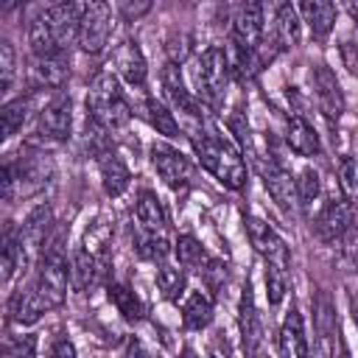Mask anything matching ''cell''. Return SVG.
<instances>
[{
	"label": "cell",
	"instance_id": "1",
	"mask_svg": "<svg viewBox=\"0 0 358 358\" xmlns=\"http://www.w3.org/2000/svg\"><path fill=\"white\" fill-rule=\"evenodd\" d=\"M67 280H70V271H67V263H64L62 252L45 255L42 263H39L34 285L25 294H17L14 302H11L14 319L20 324H34L45 310L59 308L67 299Z\"/></svg>",
	"mask_w": 358,
	"mask_h": 358
},
{
	"label": "cell",
	"instance_id": "2",
	"mask_svg": "<svg viewBox=\"0 0 358 358\" xmlns=\"http://www.w3.org/2000/svg\"><path fill=\"white\" fill-rule=\"evenodd\" d=\"M190 140H193V151H196L199 162L221 185H227L232 190H241L246 185V162L229 140L218 137L215 131H204V129H196L190 134Z\"/></svg>",
	"mask_w": 358,
	"mask_h": 358
},
{
	"label": "cell",
	"instance_id": "3",
	"mask_svg": "<svg viewBox=\"0 0 358 358\" xmlns=\"http://www.w3.org/2000/svg\"><path fill=\"white\" fill-rule=\"evenodd\" d=\"M87 115L101 129H117L129 120V103L120 95V84L112 73H98L90 84L87 95Z\"/></svg>",
	"mask_w": 358,
	"mask_h": 358
},
{
	"label": "cell",
	"instance_id": "4",
	"mask_svg": "<svg viewBox=\"0 0 358 358\" xmlns=\"http://www.w3.org/2000/svg\"><path fill=\"white\" fill-rule=\"evenodd\" d=\"M227 76H229V56H227V50L218 48V45H210V48L196 59V67H193V81H196L199 95H201L207 103L215 106V103L224 98Z\"/></svg>",
	"mask_w": 358,
	"mask_h": 358
},
{
	"label": "cell",
	"instance_id": "5",
	"mask_svg": "<svg viewBox=\"0 0 358 358\" xmlns=\"http://www.w3.org/2000/svg\"><path fill=\"white\" fill-rule=\"evenodd\" d=\"M112 34V8L106 3H84L78 22V45L87 53H101Z\"/></svg>",
	"mask_w": 358,
	"mask_h": 358
},
{
	"label": "cell",
	"instance_id": "6",
	"mask_svg": "<svg viewBox=\"0 0 358 358\" xmlns=\"http://www.w3.org/2000/svg\"><path fill=\"white\" fill-rule=\"evenodd\" d=\"M246 232H249V241L252 246L257 249V255L266 260V268H280V271H288V246L285 241L274 232V227H268L266 221L260 218H246Z\"/></svg>",
	"mask_w": 358,
	"mask_h": 358
},
{
	"label": "cell",
	"instance_id": "7",
	"mask_svg": "<svg viewBox=\"0 0 358 358\" xmlns=\"http://www.w3.org/2000/svg\"><path fill=\"white\" fill-rule=\"evenodd\" d=\"M151 162H154L159 179H162L168 187H173V190L187 187L190 179H193V165H190V159L182 157V154H179L176 148H171V145L154 143V145H151Z\"/></svg>",
	"mask_w": 358,
	"mask_h": 358
},
{
	"label": "cell",
	"instance_id": "8",
	"mask_svg": "<svg viewBox=\"0 0 358 358\" xmlns=\"http://www.w3.org/2000/svg\"><path fill=\"white\" fill-rule=\"evenodd\" d=\"M310 87L316 92L322 115L327 120H338L344 115V92H341V84H338L336 73L327 64H316L310 70Z\"/></svg>",
	"mask_w": 358,
	"mask_h": 358
},
{
	"label": "cell",
	"instance_id": "9",
	"mask_svg": "<svg viewBox=\"0 0 358 358\" xmlns=\"http://www.w3.org/2000/svg\"><path fill=\"white\" fill-rule=\"evenodd\" d=\"M73 123V109H70V95L56 92L39 112V131L50 140H67Z\"/></svg>",
	"mask_w": 358,
	"mask_h": 358
},
{
	"label": "cell",
	"instance_id": "10",
	"mask_svg": "<svg viewBox=\"0 0 358 358\" xmlns=\"http://www.w3.org/2000/svg\"><path fill=\"white\" fill-rule=\"evenodd\" d=\"M350 227H352V204L347 199H333L324 204L316 221V235L324 243H336L350 232Z\"/></svg>",
	"mask_w": 358,
	"mask_h": 358
},
{
	"label": "cell",
	"instance_id": "11",
	"mask_svg": "<svg viewBox=\"0 0 358 358\" xmlns=\"http://www.w3.org/2000/svg\"><path fill=\"white\" fill-rule=\"evenodd\" d=\"M241 338H243V352L246 358H263V324L255 308V296H252V285L246 282L243 296H241Z\"/></svg>",
	"mask_w": 358,
	"mask_h": 358
},
{
	"label": "cell",
	"instance_id": "12",
	"mask_svg": "<svg viewBox=\"0 0 358 358\" xmlns=\"http://www.w3.org/2000/svg\"><path fill=\"white\" fill-rule=\"evenodd\" d=\"M260 39H263V6L260 3L241 6V11L235 14V45L255 53L260 48Z\"/></svg>",
	"mask_w": 358,
	"mask_h": 358
},
{
	"label": "cell",
	"instance_id": "13",
	"mask_svg": "<svg viewBox=\"0 0 358 358\" xmlns=\"http://www.w3.org/2000/svg\"><path fill=\"white\" fill-rule=\"evenodd\" d=\"M260 171H263V182H266V190L271 193V199L282 210L291 213L299 204V199H296V182L291 179V173L280 162H274V159H268V165H263Z\"/></svg>",
	"mask_w": 358,
	"mask_h": 358
},
{
	"label": "cell",
	"instance_id": "14",
	"mask_svg": "<svg viewBox=\"0 0 358 358\" xmlns=\"http://www.w3.org/2000/svg\"><path fill=\"white\" fill-rule=\"evenodd\" d=\"M333 327H336V313L327 299V294H319L316 305V338L313 350H308L305 358H333Z\"/></svg>",
	"mask_w": 358,
	"mask_h": 358
},
{
	"label": "cell",
	"instance_id": "15",
	"mask_svg": "<svg viewBox=\"0 0 358 358\" xmlns=\"http://www.w3.org/2000/svg\"><path fill=\"white\" fill-rule=\"evenodd\" d=\"M50 224H53V213H50V207L42 204V207H36V210L28 213V218H25V224H22V229H20V243H22L25 260H31V257L36 255V249L45 243Z\"/></svg>",
	"mask_w": 358,
	"mask_h": 358
},
{
	"label": "cell",
	"instance_id": "16",
	"mask_svg": "<svg viewBox=\"0 0 358 358\" xmlns=\"http://www.w3.org/2000/svg\"><path fill=\"white\" fill-rule=\"evenodd\" d=\"M305 355H308V338H305L302 313L291 308L280 327V358H305Z\"/></svg>",
	"mask_w": 358,
	"mask_h": 358
},
{
	"label": "cell",
	"instance_id": "17",
	"mask_svg": "<svg viewBox=\"0 0 358 358\" xmlns=\"http://www.w3.org/2000/svg\"><path fill=\"white\" fill-rule=\"evenodd\" d=\"M162 90H165L168 101L173 103V109L185 112L187 117H201V103H199V98H193V95L185 90L176 64H165V70H162Z\"/></svg>",
	"mask_w": 358,
	"mask_h": 358
},
{
	"label": "cell",
	"instance_id": "18",
	"mask_svg": "<svg viewBox=\"0 0 358 358\" xmlns=\"http://www.w3.org/2000/svg\"><path fill=\"white\" fill-rule=\"evenodd\" d=\"M67 73H70L67 59L62 53L59 56H39L31 64V81H34V87H42V90H59L62 92Z\"/></svg>",
	"mask_w": 358,
	"mask_h": 358
},
{
	"label": "cell",
	"instance_id": "19",
	"mask_svg": "<svg viewBox=\"0 0 358 358\" xmlns=\"http://www.w3.org/2000/svg\"><path fill=\"white\" fill-rule=\"evenodd\" d=\"M115 67L131 87H140L145 81V59H143L140 45L131 39H126L115 48Z\"/></svg>",
	"mask_w": 358,
	"mask_h": 358
},
{
	"label": "cell",
	"instance_id": "20",
	"mask_svg": "<svg viewBox=\"0 0 358 358\" xmlns=\"http://www.w3.org/2000/svg\"><path fill=\"white\" fill-rule=\"evenodd\" d=\"M285 140H288V145H291L299 157H316V154H319V134H316V129H313L302 115H291V117H288Z\"/></svg>",
	"mask_w": 358,
	"mask_h": 358
},
{
	"label": "cell",
	"instance_id": "21",
	"mask_svg": "<svg viewBox=\"0 0 358 358\" xmlns=\"http://www.w3.org/2000/svg\"><path fill=\"white\" fill-rule=\"evenodd\" d=\"M98 171H101V185H103L106 196H120V193L129 187V179H131V176H129L126 162H123L117 154H112V151L101 154Z\"/></svg>",
	"mask_w": 358,
	"mask_h": 358
},
{
	"label": "cell",
	"instance_id": "22",
	"mask_svg": "<svg viewBox=\"0 0 358 358\" xmlns=\"http://www.w3.org/2000/svg\"><path fill=\"white\" fill-rule=\"evenodd\" d=\"M299 11H302L305 22L310 25V34L316 39H327V34L336 25V6L327 0H305L299 6Z\"/></svg>",
	"mask_w": 358,
	"mask_h": 358
},
{
	"label": "cell",
	"instance_id": "23",
	"mask_svg": "<svg viewBox=\"0 0 358 358\" xmlns=\"http://www.w3.org/2000/svg\"><path fill=\"white\" fill-rule=\"evenodd\" d=\"M28 45H31V50L36 53V59H39V56H59V53H62V48H59V42H56V34H53V28H50L45 11H39V14L31 20V25H28Z\"/></svg>",
	"mask_w": 358,
	"mask_h": 358
},
{
	"label": "cell",
	"instance_id": "24",
	"mask_svg": "<svg viewBox=\"0 0 358 358\" xmlns=\"http://www.w3.org/2000/svg\"><path fill=\"white\" fill-rule=\"evenodd\" d=\"M17 173V185L22 193H34L39 187H45V182L50 179L53 168H50V159H42V157H31L25 159L20 168H14Z\"/></svg>",
	"mask_w": 358,
	"mask_h": 358
},
{
	"label": "cell",
	"instance_id": "25",
	"mask_svg": "<svg viewBox=\"0 0 358 358\" xmlns=\"http://www.w3.org/2000/svg\"><path fill=\"white\" fill-rule=\"evenodd\" d=\"M101 274V260L95 255H90L87 249H78L73 255V266H70V282L76 291H87Z\"/></svg>",
	"mask_w": 358,
	"mask_h": 358
},
{
	"label": "cell",
	"instance_id": "26",
	"mask_svg": "<svg viewBox=\"0 0 358 358\" xmlns=\"http://www.w3.org/2000/svg\"><path fill=\"white\" fill-rule=\"evenodd\" d=\"M182 322H185V327H190V330L207 327V324L213 322V302H210L201 291H193V294L185 299V305H182Z\"/></svg>",
	"mask_w": 358,
	"mask_h": 358
},
{
	"label": "cell",
	"instance_id": "27",
	"mask_svg": "<svg viewBox=\"0 0 358 358\" xmlns=\"http://www.w3.org/2000/svg\"><path fill=\"white\" fill-rule=\"evenodd\" d=\"M274 34H277V45L280 48H294L299 42V8H294L291 3H282L277 8Z\"/></svg>",
	"mask_w": 358,
	"mask_h": 358
},
{
	"label": "cell",
	"instance_id": "28",
	"mask_svg": "<svg viewBox=\"0 0 358 358\" xmlns=\"http://www.w3.org/2000/svg\"><path fill=\"white\" fill-rule=\"evenodd\" d=\"M31 112H34V98H14V101H8L6 106H3V112H0V117H3V137L8 140V137H14L22 126H25V120L31 117Z\"/></svg>",
	"mask_w": 358,
	"mask_h": 358
},
{
	"label": "cell",
	"instance_id": "29",
	"mask_svg": "<svg viewBox=\"0 0 358 358\" xmlns=\"http://www.w3.org/2000/svg\"><path fill=\"white\" fill-rule=\"evenodd\" d=\"M137 221L143 224V229L148 232H159L165 227V210H162V201L151 193V190H143L137 196Z\"/></svg>",
	"mask_w": 358,
	"mask_h": 358
},
{
	"label": "cell",
	"instance_id": "30",
	"mask_svg": "<svg viewBox=\"0 0 358 358\" xmlns=\"http://www.w3.org/2000/svg\"><path fill=\"white\" fill-rule=\"evenodd\" d=\"M28 260H25V252H22V243H20V232L14 227H6V235H3V280L8 282L14 277L17 268H22Z\"/></svg>",
	"mask_w": 358,
	"mask_h": 358
},
{
	"label": "cell",
	"instance_id": "31",
	"mask_svg": "<svg viewBox=\"0 0 358 358\" xmlns=\"http://www.w3.org/2000/svg\"><path fill=\"white\" fill-rule=\"evenodd\" d=\"M134 249H137V255L143 257V260H151V263H165V257L171 255V246H168V241L159 235V232H140V235H134Z\"/></svg>",
	"mask_w": 358,
	"mask_h": 358
},
{
	"label": "cell",
	"instance_id": "32",
	"mask_svg": "<svg viewBox=\"0 0 358 358\" xmlns=\"http://www.w3.org/2000/svg\"><path fill=\"white\" fill-rule=\"evenodd\" d=\"M157 285H159V291H162L165 299L176 302V299L185 294L187 274H185V268H179V266H168V263H162V266L157 268Z\"/></svg>",
	"mask_w": 358,
	"mask_h": 358
},
{
	"label": "cell",
	"instance_id": "33",
	"mask_svg": "<svg viewBox=\"0 0 358 358\" xmlns=\"http://www.w3.org/2000/svg\"><path fill=\"white\" fill-rule=\"evenodd\" d=\"M145 117L159 134H165V137H176L179 134V123H176L173 112L165 103H159L157 98H145Z\"/></svg>",
	"mask_w": 358,
	"mask_h": 358
},
{
	"label": "cell",
	"instance_id": "34",
	"mask_svg": "<svg viewBox=\"0 0 358 358\" xmlns=\"http://www.w3.org/2000/svg\"><path fill=\"white\" fill-rule=\"evenodd\" d=\"M173 255H176L179 266H185V268H199L201 271L204 263H207L204 246L196 238H190V235H179V241L173 243Z\"/></svg>",
	"mask_w": 358,
	"mask_h": 358
},
{
	"label": "cell",
	"instance_id": "35",
	"mask_svg": "<svg viewBox=\"0 0 358 358\" xmlns=\"http://www.w3.org/2000/svg\"><path fill=\"white\" fill-rule=\"evenodd\" d=\"M109 299H112V302H115V308L123 313V319L137 322V319L143 316V302L137 299V294H134L129 285H123V282L109 285Z\"/></svg>",
	"mask_w": 358,
	"mask_h": 358
},
{
	"label": "cell",
	"instance_id": "36",
	"mask_svg": "<svg viewBox=\"0 0 358 358\" xmlns=\"http://www.w3.org/2000/svg\"><path fill=\"white\" fill-rule=\"evenodd\" d=\"M319 196H322V179H319V173L313 168H305L299 173V179H296V199L308 210Z\"/></svg>",
	"mask_w": 358,
	"mask_h": 358
},
{
	"label": "cell",
	"instance_id": "37",
	"mask_svg": "<svg viewBox=\"0 0 358 358\" xmlns=\"http://www.w3.org/2000/svg\"><path fill=\"white\" fill-rule=\"evenodd\" d=\"M109 238H112V227L103 224V221H95V224L87 229V235H84V249L101 260L103 252H106V246H109Z\"/></svg>",
	"mask_w": 358,
	"mask_h": 358
},
{
	"label": "cell",
	"instance_id": "38",
	"mask_svg": "<svg viewBox=\"0 0 358 358\" xmlns=\"http://www.w3.org/2000/svg\"><path fill=\"white\" fill-rule=\"evenodd\" d=\"M338 185H341V193H344V199L352 204V201H358V162L355 159H341V165H338Z\"/></svg>",
	"mask_w": 358,
	"mask_h": 358
},
{
	"label": "cell",
	"instance_id": "39",
	"mask_svg": "<svg viewBox=\"0 0 358 358\" xmlns=\"http://www.w3.org/2000/svg\"><path fill=\"white\" fill-rule=\"evenodd\" d=\"M288 291V271H280V268H266V294H268V302L277 305Z\"/></svg>",
	"mask_w": 358,
	"mask_h": 358
},
{
	"label": "cell",
	"instance_id": "40",
	"mask_svg": "<svg viewBox=\"0 0 358 358\" xmlns=\"http://www.w3.org/2000/svg\"><path fill=\"white\" fill-rule=\"evenodd\" d=\"M11 81H14V48L8 39H3L0 42V90L8 92Z\"/></svg>",
	"mask_w": 358,
	"mask_h": 358
},
{
	"label": "cell",
	"instance_id": "41",
	"mask_svg": "<svg viewBox=\"0 0 358 358\" xmlns=\"http://www.w3.org/2000/svg\"><path fill=\"white\" fill-rule=\"evenodd\" d=\"M201 274H204V280H207L210 291H218V288H221V282L227 280V266H224L221 260H207V263H204V268H201Z\"/></svg>",
	"mask_w": 358,
	"mask_h": 358
},
{
	"label": "cell",
	"instance_id": "42",
	"mask_svg": "<svg viewBox=\"0 0 358 358\" xmlns=\"http://www.w3.org/2000/svg\"><path fill=\"white\" fill-rule=\"evenodd\" d=\"M341 59H344V67H347L352 76H358V53H355V45H352L350 39L341 45Z\"/></svg>",
	"mask_w": 358,
	"mask_h": 358
},
{
	"label": "cell",
	"instance_id": "43",
	"mask_svg": "<svg viewBox=\"0 0 358 358\" xmlns=\"http://www.w3.org/2000/svg\"><path fill=\"white\" fill-rule=\"evenodd\" d=\"M8 358H34V338L31 336H22V341L11 347Z\"/></svg>",
	"mask_w": 358,
	"mask_h": 358
},
{
	"label": "cell",
	"instance_id": "44",
	"mask_svg": "<svg viewBox=\"0 0 358 358\" xmlns=\"http://www.w3.org/2000/svg\"><path fill=\"white\" fill-rule=\"evenodd\" d=\"M50 358H76V347H73V341L59 338V341L53 344V350H50Z\"/></svg>",
	"mask_w": 358,
	"mask_h": 358
},
{
	"label": "cell",
	"instance_id": "45",
	"mask_svg": "<svg viewBox=\"0 0 358 358\" xmlns=\"http://www.w3.org/2000/svg\"><path fill=\"white\" fill-rule=\"evenodd\" d=\"M123 358H148V352H145V347H143L137 338H129V341H126V352H123Z\"/></svg>",
	"mask_w": 358,
	"mask_h": 358
},
{
	"label": "cell",
	"instance_id": "46",
	"mask_svg": "<svg viewBox=\"0 0 358 358\" xmlns=\"http://www.w3.org/2000/svg\"><path fill=\"white\" fill-rule=\"evenodd\" d=\"M350 305H352V319H355V324H358V294H352Z\"/></svg>",
	"mask_w": 358,
	"mask_h": 358
},
{
	"label": "cell",
	"instance_id": "47",
	"mask_svg": "<svg viewBox=\"0 0 358 358\" xmlns=\"http://www.w3.org/2000/svg\"><path fill=\"white\" fill-rule=\"evenodd\" d=\"M182 358H199V355H196L190 347H185V350H182Z\"/></svg>",
	"mask_w": 358,
	"mask_h": 358
},
{
	"label": "cell",
	"instance_id": "48",
	"mask_svg": "<svg viewBox=\"0 0 358 358\" xmlns=\"http://www.w3.org/2000/svg\"><path fill=\"white\" fill-rule=\"evenodd\" d=\"M341 358H350V352H347V347H341Z\"/></svg>",
	"mask_w": 358,
	"mask_h": 358
},
{
	"label": "cell",
	"instance_id": "49",
	"mask_svg": "<svg viewBox=\"0 0 358 358\" xmlns=\"http://www.w3.org/2000/svg\"><path fill=\"white\" fill-rule=\"evenodd\" d=\"M355 266H358V249H355Z\"/></svg>",
	"mask_w": 358,
	"mask_h": 358
},
{
	"label": "cell",
	"instance_id": "50",
	"mask_svg": "<svg viewBox=\"0 0 358 358\" xmlns=\"http://www.w3.org/2000/svg\"><path fill=\"white\" fill-rule=\"evenodd\" d=\"M210 358H218V355H210Z\"/></svg>",
	"mask_w": 358,
	"mask_h": 358
}]
</instances>
